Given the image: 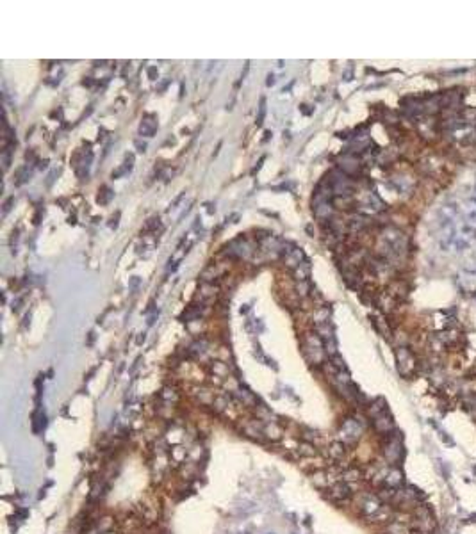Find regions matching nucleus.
Returning a JSON list of instances; mask_svg holds the SVG:
<instances>
[{
    "label": "nucleus",
    "instance_id": "f257e3e1",
    "mask_svg": "<svg viewBox=\"0 0 476 534\" xmlns=\"http://www.w3.org/2000/svg\"><path fill=\"white\" fill-rule=\"evenodd\" d=\"M302 348H304V355L312 365H321L324 362V344L317 333H307L302 340Z\"/></svg>",
    "mask_w": 476,
    "mask_h": 534
},
{
    "label": "nucleus",
    "instance_id": "f03ea898",
    "mask_svg": "<svg viewBox=\"0 0 476 534\" xmlns=\"http://www.w3.org/2000/svg\"><path fill=\"white\" fill-rule=\"evenodd\" d=\"M362 433H364V422L362 420H359V418H346V420L341 424L337 440L341 443H344V445H352V443L359 442Z\"/></svg>",
    "mask_w": 476,
    "mask_h": 534
},
{
    "label": "nucleus",
    "instance_id": "7ed1b4c3",
    "mask_svg": "<svg viewBox=\"0 0 476 534\" xmlns=\"http://www.w3.org/2000/svg\"><path fill=\"white\" fill-rule=\"evenodd\" d=\"M384 458L387 465H398L403 458V443L402 436L389 435L387 442L384 443Z\"/></svg>",
    "mask_w": 476,
    "mask_h": 534
},
{
    "label": "nucleus",
    "instance_id": "20e7f679",
    "mask_svg": "<svg viewBox=\"0 0 476 534\" xmlns=\"http://www.w3.org/2000/svg\"><path fill=\"white\" fill-rule=\"evenodd\" d=\"M396 362H398V370L402 376L409 378L412 376L414 372H416L417 365H416V358H414V355L409 351L407 348H398L396 349Z\"/></svg>",
    "mask_w": 476,
    "mask_h": 534
},
{
    "label": "nucleus",
    "instance_id": "39448f33",
    "mask_svg": "<svg viewBox=\"0 0 476 534\" xmlns=\"http://www.w3.org/2000/svg\"><path fill=\"white\" fill-rule=\"evenodd\" d=\"M380 508H382V500L378 499V495H373V493H362V495H359V510L362 515L371 517V515L377 513Z\"/></svg>",
    "mask_w": 476,
    "mask_h": 534
},
{
    "label": "nucleus",
    "instance_id": "423d86ee",
    "mask_svg": "<svg viewBox=\"0 0 476 534\" xmlns=\"http://www.w3.org/2000/svg\"><path fill=\"white\" fill-rule=\"evenodd\" d=\"M352 493H353L352 486L344 481H337L335 485H332L330 488H328V495H330V499L335 500V502H344V500H348L349 497H352Z\"/></svg>",
    "mask_w": 476,
    "mask_h": 534
},
{
    "label": "nucleus",
    "instance_id": "0eeeda50",
    "mask_svg": "<svg viewBox=\"0 0 476 534\" xmlns=\"http://www.w3.org/2000/svg\"><path fill=\"white\" fill-rule=\"evenodd\" d=\"M373 425L380 435H389V433L394 429V422H392L391 415H389L387 411H384V413H380L378 417H374Z\"/></svg>",
    "mask_w": 476,
    "mask_h": 534
},
{
    "label": "nucleus",
    "instance_id": "6e6552de",
    "mask_svg": "<svg viewBox=\"0 0 476 534\" xmlns=\"http://www.w3.org/2000/svg\"><path fill=\"white\" fill-rule=\"evenodd\" d=\"M367 518H369V522H373V524H384V522L387 524V522L392 520V510L389 506H384V504H382L380 510Z\"/></svg>",
    "mask_w": 476,
    "mask_h": 534
},
{
    "label": "nucleus",
    "instance_id": "1a4fd4ad",
    "mask_svg": "<svg viewBox=\"0 0 476 534\" xmlns=\"http://www.w3.org/2000/svg\"><path fill=\"white\" fill-rule=\"evenodd\" d=\"M403 483V474L399 468L396 467H391L387 472V477H385V485L384 486H389V488H398L399 485Z\"/></svg>",
    "mask_w": 476,
    "mask_h": 534
},
{
    "label": "nucleus",
    "instance_id": "9d476101",
    "mask_svg": "<svg viewBox=\"0 0 476 534\" xmlns=\"http://www.w3.org/2000/svg\"><path fill=\"white\" fill-rule=\"evenodd\" d=\"M157 130V121L154 116H146L145 120L141 121V125H139V134L145 137H152L154 134H156Z\"/></svg>",
    "mask_w": 476,
    "mask_h": 534
},
{
    "label": "nucleus",
    "instance_id": "9b49d317",
    "mask_svg": "<svg viewBox=\"0 0 476 534\" xmlns=\"http://www.w3.org/2000/svg\"><path fill=\"white\" fill-rule=\"evenodd\" d=\"M284 436V429L280 425H277L275 422L271 424H264V438L271 440V442H277Z\"/></svg>",
    "mask_w": 476,
    "mask_h": 534
},
{
    "label": "nucleus",
    "instance_id": "f8f14e48",
    "mask_svg": "<svg viewBox=\"0 0 476 534\" xmlns=\"http://www.w3.org/2000/svg\"><path fill=\"white\" fill-rule=\"evenodd\" d=\"M234 394H236V397L243 403V406H257V399H255V395L252 394V392L244 390V388H236Z\"/></svg>",
    "mask_w": 476,
    "mask_h": 534
},
{
    "label": "nucleus",
    "instance_id": "ddd939ff",
    "mask_svg": "<svg viewBox=\"0 0 476 534\" xmlns=\"http://www.w3.org/2000/svg\"><path fill=\"white\" fill-rule=\"evenodd\" d=\"M341 477H342L341 481H344V483H348L349 486H353L355 483H359L360 479H362V472H360L359 468H348Z\"/></svg>",
    "mask_w": 476,
    "mask_h": 534
},
{
    "label": "nucleus",
    "instance_id": "4468645a",
    "mask_svg": "<svg viewBox=\"0 0 476 534\" xmlns=\"http://www.w3.org/2000/svg\"><path fill=\"white\" fill-rule=\"evenodd\" d=\"M328 456H330V460H342V456H344V443H341L339 440L335 443H332L328 447Z\"/></svg>",
    "mask_w": 476,
    "mask_h": 534
},
{
    "label": "nucleus",
    "instance_id": "2eb2a0df",
    "mask_svg": "<svg viewBox=\"0 0 476 534\" xmlns=\"http://www.w3.org/2000/svg\"><path fill=\"white\" fill-rule=\"evenodd\" d=\"M229 404H230L229 395H216L214 400H212V410L218 411V413H223V411L229 408Z\"/></svg>",
    "mask_w": 476,
    "mask_h": 534
},
{
    "label": "nucleus",
    "instance_id": "dca6fc26",
    "mask_svg": "<svg viewBox=\"0 0 476 534\" xmlns=\"http://www.w3.org/2000/svg\"><path fill=\"white\" fill-rule=\"evenodd\" d=\"M294 274H296V280L307 281V278L311 276V264H309V260L302 262V264L294 269Z\"/></svg>",
    "mask_w": 476,
    "mask_h": 534
},
{
    "label": "nucleus",
    "instance_id": "f3484780",
    "mask_svg": "<svg viewBox=\"0 0 476 534\" xmlns=\"http://www.w3.org/2000/svg\"><path fill=\"white\" fill-rule=\"evenodd\" d=\"M211 370L216 378H221V380L229 376V367H227V363H223V362H212Z\"/></svg>",
    "mask_w": 476,
    "mask_h": 534
},
{
    "label": "nucleus",
    "instance_id": "a211bd4d",
    "mask_svg": "<svg viewBox=\"0 0 476 534\" xmlns=\"http://www.w3.org/2000/svg\"><path fill=\"white\" fill-rule=\"evenodd\" d=\"M384 411H387V406H385V400H384V399L374 400V403L369 406V415H371V418L378 417V415L384 413Z\"/></svg>",
    "mask_w": 476,
    "mask_h": 534
},
{
    "label": "nucleus",
    "instance_id": "6ab92c4d",
    "mask_svg": "<svg viewBox=\"0 0 476 534\" xmlns=\"http://www.w3.org/2000/svg\"><path fill=\"white\" fill-rule=\"evenodd\" d=\"M298 454H300V456L312 458L316 454V447L312 445V443L305 442V443H302V445H298Z\"/></svg>",
    "mask_w": 476,
    "mask_h": 534
},
{
    "label": "nucleus",
    "instance_id": "aec40b11",
    "mask_svg": "<svg viewBox=\"0 0 476 534\" xmlns=\"http://www.w3.org/2000/svg\"><path fill=\"white\" fill-rule=\"evenodd\" d=\"M16 185H21V183H25L29 178H31V171H29V166H21L20 169L16 171Z\"/></svg>",
    "mask_w": 476,
    "mask_h": 534
},
{
    "label": "nucleus",
    "instance_id": "412c9836",
    "mask_svg": "<svg viewBox=\"0 0 476 534\" xmlns=\"http://www.w3.org/2000/svg\"><path fill=\"white\" fill-rule=\"evenodd\" d=\"M114 196V193L109 189V187H102V191H98V196H96V201L98 203H109V200Z\"/></svg>",
    "mask_w": 476,
    "mask_h": 534
},
{
    "label": "nucleus",
    "instance_id": "4be33fe9",
    "mask_svg": "<svg viewBox=\"0 0 476 534\" xmlns=\"http://www.w3.org/2000/svg\"><path fill=\"white\" fill-rule=\"evenodd\" d=\"M266 116V100L261 98V105H259V116H257V125H262Z\"/></svg>",
    "mask_w": 476,
    "mask_h": 534
},
{
    "label": "nucleus",
    "instance_id": "5701e85b",
    "mask_svg": "<svg viewBox=\"0 0 476 534\" xmlns=\"http://www.w3.org/2000/svg\"><path fill=\"white\" fill-rule=\"evenodd\" d=\"M186 454H187V449H184V447H177V449L171 450V456L175 458L177 461H180L182 458H186Z\"/></svg>",
    "mask_w": 476,
    "mask_h": 534
},
{
    "label": "nucleus",
    "instance_id": "b1692460",
    "mask_svg": "<svg viewBox=\"0 0 476 534\" xmlns=\"http://www.w3.org/2000/svg\"><path fill=\"white\" fill-rule=\"evenodd\" d=\"M14 203V198L13 196H11L9 198V200H7L6 201V203H4V214H7V212H9L11 210V205H13Z\"/></svg>",
    "mask_w": 476,
    "mask_h": 534
},
{
    "label": "nucleus",
    "instance_id": "393cba45",
    "mask_svg": "<svg viewBox=\"0 0 476 534\" xmlns=\"http://www.w3.org/2000/svg\"><path fill=\"white\" fill-rule=\"evenodd\" d=\"M138 285H139V278L134 276V278L131 280V283H129V287H131L132 290H136V288H138Z\"/></svg>",
    "mask_w": 476,
    "mask_h": 534
},
{
    "label": "nucleus",
    "instance_id": "a878e982",
    "mask_svg": "<svg viewBox=\"0 0 476 534\" xmlns=\"http://www.w3.org/2000/svg\"><path fill=\"white\" fill-rule=\"evenodd\" d=\"M136 146H138V151H145L146 150V144L141 143V141H136Z\"/></svg>",
    "mask_w": 476,
    "mask_h": 534
},
{
    "label": "nucleus",
    "instance_id": "bb28decb",
    "mask_svg": "<svg viewBox=\"0 0 476 534\" xmlns=\"http://www.w3.org/2000/svg\"><path fill=\"white\" fill-rule=\"evenodd\" d=\"M266 84H268V86L275 84V77H273V75H268V82H266Z\"/></svg>",
    "mask_w": 476,
    "mask_h": 534
},
{
    "label": "nucleus",
    "instance_id": "cd10ccee",
    "mask_svg": "<svg viewBox=\"0 0 476 534\" xmlns=\"http://www.w3.org/2000/svg\"><path fill=\"white\" fill-rule=\"evenodd\" d=\"M148 73H150V77H156V68H150Z\"/></svg>",
    "mask_w": 476,
    "mask_h": 534
},
{
    "label": "nucleus",
    "instance_id": "c85d7f7f",
    "mask_svg": "<svg viewBox=\"0 0 476 534\" xmlns=\"http://www.w3.org/2000/svg\"><path fill=\"white\" fill-rule=\"evenodd\" d=\"M104 534H116V532H104Z\"/></svg>",
    "mask_w": 476,
    "mask_h": 534
}]
</instances>
